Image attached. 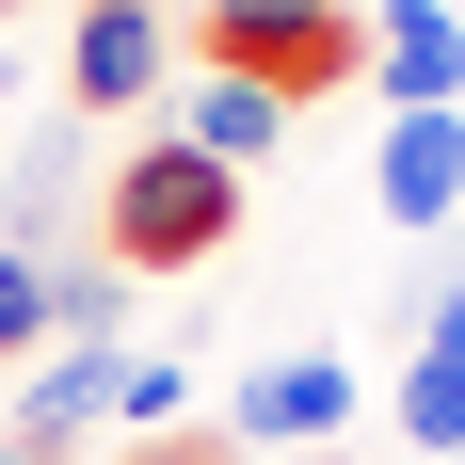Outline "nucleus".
Masks as SVG:
<instances>
[{
  "mask_svg": "<svg viewBox=\"0 0 465 465\" xmlns=\"http://www.w3.org/2000/svg\"><path fill=\"white\" fill-rule=\"evenodd\" d=\"M225 241H241V177L225 161H193L177 129L113 144V177H96V257L113 273H209Z\"/></svg>",
  "mask_w": 465,
  "mask_h": 465,
  "instance_id": "1",
  "label": "nucleus"
},
{
  "mask_svg": "<svg viewBox=\"0 0 465 465\" xmlns=\"http://www.w3.org/2000/svg\"><path fill=\"white\" fill-rule=\"evenodd\" d=\"M193 48L225 81H273L289 113L337 96V81H370V16L353 0H193Z\"/></svg>",
  "mask_w": 465,
  "mask_h": 465,
  "instance_id": "2",
  "label": "nucleus"
},
{
  "mask_svg": "<svg viewBox=\"0 0 465 465\" xmlns=\"http://www.w3.org/2000/svg\"><path fill=\"white\" fill-rule=\"evenodd\" d=\"M353 401H370V370H353V353H273V370H241L225 433H241V450H337V433H353Z\"/></svg>",
  "mask_w": 465,
  "mask_h": 465,
  "instance_id": "3",
  "label": "nucleus"
},
{
  "mask_svg": "<svg viewBox=\"0 0 465 465\" xmlns=\"http://www.w3.org/2000/svg\"><path fill=\"white\" fill-rule=\"evenodd\" d=\"M161 96V0H81V33H64V113H144Z\"/></svg>",
  "mask_w": 465,
  "mask_h": 465,
  "instance_id": "4",
  "label": "nucleus"
},
{
  "mask_svg": "<svg viewBox=\"0 0 465 465\" xmlns=\"http://www.w3.org/2000/svg\"><path fill=\"white\" fill-rule=\"evenodd\" d=\"M370 81H385V113H465V0H385Z\"/></svg>",
  "mask_w": 465,
  "mask_h": 465,
  "instance_id": "5",
  "label": "nucleus"
},
{
  "mask_svg": "<svg viewBox=\"0 0 465 465\" xmlns=\"http://www.w3.org/2000/svg\"><path fill=\"white\" fill-rule=\"evenodd\" d=\"M370 193H385V225H401V241H433V225L465 209V113H385Z\"/></svg>",
  "mask_w": 465,
  "mask_h": 465,
  "instance_id": "6",
  "label": "nucleus"
},
{
  "mask_svg": "<svg viewBox=\"0 0 465 465\" xmlns=\"http://www.w3.org/2000/svg\"><path fill=\"white\" fill-rule=\"evenodd\" d=\"M113 401H129V353H48V370L16 385V450H48V465H64L96 418H113Z\"/></svg>",
  "mask_w": 465,
  "mask_h": 465,
  "instance_id": "7",
  "label": "nucleus"
},
{
  "mask_svg": "<svg viewBox=\"0 0 465 465\" xmlns=\"http://www.w3.org/2000/svg\"><path fill=\"white\" fill-rule=\"evenodd\" d=\"M177 144H193V161H225V177H257V161L289 144V96H273V81H225V64H209V81L177 96Z\"/></svg>",
  "mask_w": 465,
  "mask_h": 465,
  "instance_id": "8",
  "label": "nucleus"
},
{
  "mask_svg": "<svg viewBox=\"0 0 465 465\" xmlns=\"http://www.w3.org/2000/svg\"><path fill=\"white\" fill-rule=\"evenodd\" d=\"M48 353H129V273H113L96 241L48 257Z\"/></svg>",
  "mask_w": 465,
  "mask_h": 465,
  "instance_id": "9",
  "label": "nucleus"
},
{
  "mask_svg": "<svg viewBox=\"0 0 465 465\" xmlns=\"http://www.w3.org/2000/svg\"><path fill=\"white\" fill-rule=\"evenodd\" d=\"M385 418H401V450L465 465V353H401V370H385Z\"/></svg>",
  "mask_w": 465,
  "mask_h": 465,
  "instance_id": "10",
  "label": "nucleus"
},
{
  "mask_svg": "<svg viewBox=\"0 0 465 465\" xmlns=\"http://www.w3.org/2000/svg\"><path fill=\"white\" fill-rule=\"evenodd\" d=\"M16 353H48V257L0 241V370H16Z\"/></svg>",
  "mask_w": 465,
  "mask_h": 465,
  "instance_id": "11",
  "label": "nucleus"
},
{
  "mask_svg": "<svg viewBox=\"0 0 465 465\" xmlns=\"http://www.w3.org/2000/svg\"><path fill=\"white\" fill-rule=\"evenodd\" d=\"M129 433H177V353H129V401H113Z\"/></svg>",
  "mask_w": 465,
  "mask_h": 465,
  "instance_id": "12",
  "label": "nucleus"
},
{
  "mask_svg": "<svg viewBox=\"0 0 465 465\" xmlns=\"http://www.w3.org/2000/svg\"><path fill=\"white\" fill-rule=\"evenodd\" d=\"M129 465H257L241 433H129Z\"/></svg>",
  "mask_w": 465,
  "mask_h": 465,
  "instance_id": "13",
  "label": "nucleus"
},
{
  "mask_svg": "<svg viewBox=\"0 0 465 465\" xmlns=\"http://www.w3.org/2000/svg\"><path fill=\"white\" fill-rule=\"evenodd\" d=\"M418 353H465V257H450V305H433V337Z\"/></svg>",
  "mask_w": 465,
  "mask_h": 465,
  "instance_id": "14",
  "label": "nucleus"
},
{
  "mask_svg": "<svg viewBox=\"0 0 465 465\" xmlns=\"http://www.w3.org/2000/svg\"><path fill=\"white\" fill-rule=\"evenodd\" d=\"M0 465H48V450H0Z\"/></svg>",
  "mask_w": 465,
  "mask_h": 465,
  "instance_id": "15",
  "label": "nucleus"
},
{
  "mask_svg": "<svg viewBox=\"0 0 465 465\" xmlns=\"http://www.w3.org/2000/svg\"><path fill=\"white\" fill-rule=\"evenodd\" d=\"M0 16H16V0H0Z\"/></svg>",
  "mask_w": 465,
  "mask_h": 465,
  "instance_id": "16",
  "label": "nucleus"
}]
</instances>
